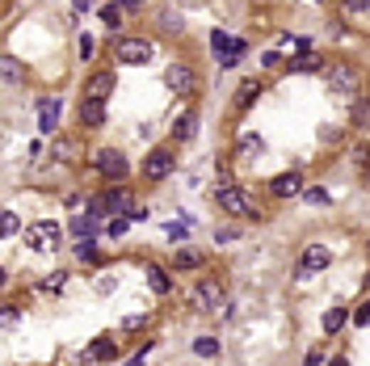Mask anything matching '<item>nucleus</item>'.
<instances>
[{
    "mask_svg": "<svg viewBox=\"0 0 370 366\" xmlns=\"http://www.w3.org/2000/svg\"><path fill=\"white\" fill-rule=\"evenodd\" d=\"M59 240H63V228H59L55 219H34V224H30V231H26L30 253H51Z\"/></svg>",
    "mask_w": 370,
    "mask_h": 366,
    "instance_id": "obj_1",
    "label": "nucleus"
},
{
    "mask_svg": "<svg viewBox=\"0 0 370 366\" xmlns=\"http://www.w3.org/2000/svg\"><path fill=\"white\" fill-rule=\"evenodd\" d=\"M92 169H97L101 177H110V182H122V177L131 173V160H127L118 147H101V152H92Z\"/></svg>",
    "mask_w": 370,
    "mask_h": 366,
    "instance_id": "obj_2",
    "label": "nucleus"
},
{
    "mask_svg": "<svg viewBox=\"0 0 370 366\" xmlns=\"http://www.w3.org/2000/svg\"><path fill=\"white\" fill-rule=\"evenodd\" d=\"M219 206L228 211V215H244V219H261V211L244 198V189H236V185H219Z\"/></svg>",
    "mask_w": 370,
    "mask_h": 366,
    "instance_id": "obj_3",
    "label": "nucleus"
},
{
    "mask_svg": "<svg viewBox=\"0 0 370 366\" xmlns=\"http://www.w3.org/2000/svg\"><path fill=\"white\" fill-rule=\"evenodd\" d=\"M173 169H177V156H173V152H164V147L147 152V160H143V177H147V182H164Z\"/></svg>",
    "mask_w": 370,
    "mask_h": 366,
    "instance_id": "obj_4",
    "label": "nucleus"
},
{
    "mask_svg": "<svg viewBox=\"0 0 370 366\" xmlns=\"http://www.w3.org/2000/svg\"><path fill=\"white\" fill-rule=\"evenodd\" d=\"M219 303H223V282H219V278H202V282L194 286V308L215 312Z\"/></svg>",
    "mask_w": 370,
    "mask_h": 366,
    "instance_id": "obj_5",
    "label": "nucleus"
},
{
    "mask_svg": "<svg viewBox=\"0 0 370 366\" xmlns=\"http://www.w3.org/2000/svg\"><path fill=\"white\" fill-rule=\"evenodd\" d=\"M332 266V249H324V244H307L303 249V257H299V278L303 274H320Z\"/></svg>",
    "mask_w": 370,
    "mask_h": 366,
    "instance_id": "obj_6",
    "label": "nucleus"
},
{
    "mask_svg": "<svg viewBox=\"0 0 370 366\" xmlns=\"http://www.w3.org/2000/svg\"><path fill=\"white\" fill-rule=\"evenodd\" d=\"M118 59L122 63H147L152 59V43L147 38H122L118 43Z\"/></svg>",
    "mask_w": 370,
    "mask_h": 366,
    "instance_id": "obj_7",
    "label": "nucleus"
},
{
    "mask_svg": "<svg viewBox=\"0 0 370 366\" xmlns=\"http://www.w3.org/2000/svg\"><path fill=\"white\" fill-rule=\"evenodd\" d=\"M164 85L173 93H189L194 85H198V76H194V68H185V63H173L169 72H164Z\"/></svg>",
    "mask_w": 370,
    "mask_h": 366,
    "instance_id": "obj_8",
    "label": "nucleus"
},
{
    "mask_svg": "<svg viewBox=\"0 0 370 366\" xmlns=\"http://www.w3.org/2000/svg\"><path fill=\"white\" fill-rule=\"evenodd\" d=\"M270 194L274 198H295V194H303V177L299 173H278L270 182Z\"/></svg>",
    "mask_w": 370,
    "mask_h": 366,
    "instance_id": "obj_9",
    "label": "nucleus"
},
{
    "mask_svg": "<svg viewBox=\"0 0 370 366\" xmlns=\"http://www.w3.org/2000/svg\"><path fill=\"white\" fill-rule=\"evenodd\" d=\"M59 114H63L59 97H43V101H38V127H43V131H55V127H59Z\"/></svg>",
    "mask_w": 370,
    "mask_h": 366,
    "instance_id": "obj_10",
    "label": "nucleus"
},
{
    "mask_svg": "<svg viewBox=\"0 0 370 366\" xmlns=\"http://www.w3.org/2000/svg\"><path fill=\"white\" fill-rule=\"evenodd\" d=\"M114 93V72H92L89 76V97L92 101H105Z\"/></svg>",
    "mask_w": 370,
    "mask_h": 366,
    "instance_id": "obj_11",
    "label": "nucleus"
},
{
    "mask_svg": "<svg viewBox=\"0 0 370 366\" xmlns=\"http://www.w3.org/2000/svg\"><path fill=\"white\" fill-rule=\"evenodd\" d=\"M194 135H198V114L185 110L181 118H177V127H173V139H177V143H189Z\"/></svg>",
    "mask_w": 370,
    "mask_h": 366,
    "instance_id": "obj_12",
    "label": "nucleus"
},
{
    "mask_svg": "<svg viewBox=\"0 0 370 366\" xmlns=\"http://www.w3.org/2000/svg\"><path fill=\"white\" fill-rule=\"evenodd\" d=\"M328 80H332L337 89H354V85H358V72H354L349 63H332V68H328Z\"/></svg>",
    "mask_w": 370,
    "mask_h": 366,
    "instance_id": "obj_13",
    "label": "nucleus"
},
{
    "mask_svg": "<svg viewBox=\"0 0 370 366\" xmlns=\"http://www.w3.org/2000/svg\"><path fill=\"white\" fill-rule=\"evenodd\" d=\"M236 152H240V156H261V152H265V135L244 131V135L236 139Z\"/></svg>",
    "mask_w": 370,
    "mask_h": 366,
    "instance_id": "obj_14",
    "label": "nucleus"
},
{
    "mask_svg": "<svg viewBox=\"0 0 370 366\" xmlns=\"http://www.w3.org/2000/svg\"><path fill=\"white\" fill-rule=\"evenodd\" d=\"M80 122H85V127H101V122H105V101L85 97V105H80Z\"/></svg>",
    "mask_w": 370,
    "mask_h": 366,
    "instance_id": "obj_15",
    "label": "nucleus"
},
{
    "mask_svg": "<svg viewBox=\"0 0 370 366\" xmlns=\"http://www.w3.org/2000/svg\"><path fill=\"white\" fill-rule=\"evenodd\" d=\"M101 202H105V211H110V215H122V211H131V194H127V189H110Z\"/></svg>",
    "mask_w": 370,
    "mask_h": 366,
    "instance_id": "obj_16",
    "label": "nucleus"
},
{
    "mask_svg": "<svg viewBox=\"0 0 370 366\" xmlns=\"http://www.w3.org/2000/svg\"><path fill=\"white\" fill-rule=\"evenodd\" d=\"M320 68H324V59L316 55V51H303V55L290 59V72H320Z\"/></svg>",
    "mask_w": 370,
    "mask_h": 366,
    "instance_id": "obj_17",
    "label": "nucleus"
},
{
    "mask_svg": "<svg viewBox=\"0 0 370 366\" xmlns=\"http://www.w3.org/2000/svg\"><path fill=\"white\" fill-rule=\"evenodd\" d=\"M147 286H152L156 295H169V291H173V278L164 274L160 266H147Z\"/></svg>",
    "mask_w": 370,
    "mask_h": 366,
    "instance_id": "obj_18",
    "label": "nucleus"
},
{
    "mask_svg": "<svg viewBox=\"0 0 370 366\" xmlns=\"http://www.w3.org/2000/svg\"><path fill=\"white\" fill-rule=\"evenodd\" d=\"M114 354H118V350H114V341H110V337H101V341H92V345H89L92 362H114Z\"/></svg>",
    "mask_w": 370,
    "mask_h": 366,
    "instance_id": "obj_19",
    "label": "nucleus"
},
{
    "mask_svg": "<svg viewBox=\"0 0 370 366\" xmlns=\"http://www.w3.org/2000/svg\"><path fill=\"white\" fill-rule=\"evenodd\" d=\"M261 89H265V85H257V80H244V89L236 93V110H248V105L261 97Z\"/></svg>",
    "mask_w": 370,
    "mask_h": 366,
    "instance_id": "obj_20",
    "label": "nucleus"
},
{
    "mask_svg": "<svg viewBox=\"0 0 370 366\" xmlns=\"http://www.w3.org/2000/svg\"><path fill=\"white\" fill-rule=\"evenodd\" d=\"M0 72H4V80H9V85H21V80H26V68H21L13 55H4V59H0Z\"/></svg>",
    "mask_w": 370,
    "mask_h": 366,
    "instance_id": "obj_21",
    "label": "nucleus"
},
{
    "mask_svg": "<svg viewBox=\"0 0 370 366\" xmlns=\"http://www.w3.org/2000/svg\"><path fill=\"white\" fill-rule=\"evenodd\" d=\"M97 224H101V219H92V215H76V219H72V231H76L80 240H89L92 231H97Z\"/></svg>",
    "mask_w": 370,
    "mask_h": 366,
    "instance_id": "obj_22",
    "label": "nucleus"
},
{
    "mask_svg": "<svg viewBox=\"0 0 370 366\" xmlns=\"http://www.w3.org/2000/svg\"><path fill=\"white\" fill-rule=\"evenodd\" d=\"M341 328H345V308L324 312V333H341Z\"/></svg>",
    "mask_w": 370,
    "mask_h": 366,
    "instance_id": "obj_23",
    "label": "nucleus"
},
{
    "mask_svg": "<svg viewBox=\"0 0 370 366\" xmlns=\"http://www.w3.org/2000/svg\"><path fill=\"white\" fill-rule=\"evenodd\" d=\"M76 257H80V261H85V266H92V261H101V257H105V253H101V249H97V244H92V240H80V249H76Z\"/></svg>",
    "mask_w": 370,
    "mask_h": 366,
    "instance_id": "obj_24",
    "label": "nucleus"
},
{
    "mask_svg": "<svg viewBox=\"0 0 370 366\" xmlns=\"http://www.w3.org/2000/svg\"><path fill=\"white\" fill-rule=\"evenodd\" d=\"M244 51H248V43H244V38H231V51L223 55V59H219V63H223V68H231V63H240V59H244Z\"/></svg>",
    "mask_w": 370,
    "mask_h": 366,
    "instance_id": "obj_25",
    "label": "nucleus"
},
{
    "mask_svg": "<svg viewBox=\"0 0 370 366\" xmlns=\"http://www.w3.org/2000/svg\"><path fill=\"white\" fill-rule=\"evenodd\" d=\"M194 354L215 358V354H219V341H215V337H198V341H194Z\"/></svg>",
    "mask_w": 370,
    "mask_h": 366,
    "instance_id": "obj_26",
    "label": "nucleus"
},
{
    "mask_svg": "<svg viewBox=\"0 0 370 366\" xmlns=\"http://www.w3.org/2000/svg\"><path fill=\"white\" fill-rule=\"evenodd\" d=\"M101 21L105 26H122V4H105L101 9Z\"/></svg>",
    "mask_w": 370,
    "mask_h": 366,
    "instance_id": "obj_27",
    "label": "nucleus"
},
{
    "mask_svg": "<svg viewBox=\"0 0 370 366\" xmlns=\"http://www.w3.org/2000/svg\"><path fill=\"white\" fill-rule=\"evenodd\" d=\"M211 46H215V55L223 59V55H228V51H231V38H228V34H223V30H215V34H211Z\"/></svg>",
    "mask_w": 370,
    "mask_h": 366,
    "instance_id": "obj_28",
    "label": "nucleus"
},
{
    "mask_svg": "<svg viewBox=\"0 0 370 366\" xmlns=\"http://www.w3.org/2000/svg\"><path fill=\"white\" fill-rule=\"evenodd\" d=\"M63 286H68V274H63V270H55V274L43 278V291H63Z\"/></svg>",
    "mask_w": 370,
    "mask_h": 366,
    "instance_id": "obj_29",
    "label": "nucleus"
},
{
    "mask_svg": "<svg viewBox=\"0 0 370 366\" xmlns=\"http://www.w3.org/2000/svg\"><path fill=\"white\" fill-rule=\"evenodd\" d=\"M173 261H177V266H181V270H194V266H198V261H202V257H198V253H194V249H181V253H177V257H173Z\"/></svg>",
    "mask_w": 370,
    "mask_h": 366,
    "instance_id": "obj_30",
    "label": "nucleus"
},
{
    "mask_svg": "<svg viewBox=\"0 0 370 366\" xmlns=\"http://www.w3.org/2000/svg\"><path fill=\"white\" fill-rule=\"evenodd\" d=\"M354 122H370V101H354Z\"/></svg>",
    "mask_w": 370,
    "mask_h": 366,
    "instance_id": "obj_31",
    "label": "nucleus"
},
{
    "mask_svg": "<svg viewBox=\"0 0 370 366\" xmlns=\"http://www.w3.org/2000/svg\"><path fill=\"white\" fill-rule=\"evenodd\" d=\"M127 228H131V219H127V215H118V219L110 224V236H127Z\"/></svg>",
    "mask_w": 370,
    "mask_h": 366,
    "instance_id": "obj_32",
    "label": "nucleus"
},
{
    "mask_svg": "<svg viewBox=\"0 0 370 366\" xmlns=\"http://www.w3.org/2000/svg\"><path fill=\"white\" fill-rule=\"evenodd\" d=\"M160 30H169V34H181V21H177V17H160Z\"/></svg>",
    "mask_w": 370,
    "mask_h": 366,
    "instance_id": "obj_33",
    "label": "nucleus"
},
{
    "mask_svg": "<svg viewBox=\"0 0 370 366\" xmlns=\"http://www.w3.org/2000/svg\"><path fill=\"white\" fill-rule=\"evenodd\" d=\"M354 324H362V328H366V324H370V303H362V308L354 312Z\"/></svg>",
    "mask_w": 370,
    "mask_h": 366,
    "instance_id": "obj_34",
    "label": "nucleus"
},
{
    "mask_svg": "<svg viewBox=\"0 0 370 366\" xmlns=\"http://www.w3.org/2000/svg\"><path fill=\"white\" fill-rule=\"evenodd\" d=\"M303 194H307V202H316V206L328 202V194H324V189H303Z\"/></svg>",
    "mask_w": 370,
    "mask_h": 366,
    "instance_id": "obj_35",
    "label": "nucleus"
},
{
    "mask_svg": "<svg viewBox=\"0 0 370 366\" xmlns=\"http://www.w3.org/2000/svg\"><path fill=\"white\" fill-rule=\"evenodd\" d=\"M164 236H169V240H181V236H185V224H169V228H164Z\"/></svg>",
    "mask_w": 370,
    "mask_h": 366,
    "instance_id": "obj_36",
    "label": "nucleus"
},
{
    "mask_svg": "<svg viewBox=\"0 0 370 366\" xmlns=\"http://www.w3.org/2000/svg\"><path fill=\"white\" fill-rule=\"evenodd\" d=\"M362 9H370V0H345V13H362Z\"/></svg>",
    "mask_w": 370,
    "mask_h": 366,
    "instance_id": "obj_37",
    "label": "nucleus"
},
{
    "mask_svg": "<svg viewBox=\"0 0 370 366\" xmlns=\"http://www.w3.org/2000/svg\"><path fill=\"white\" fill-rule=\"evenodd\" d=\"M13 231H17V215H13V211H4V236H13Z\"/></svg>",
    "mask_w": 370,
    "mask_h": 366,
    "instance_id": "obj_38",
    "label": "nucleus"
},
{
    "mask_svg": "<svg viewBox=\"0 0 370 366\" xmlns=\"http://www.w3.org/2000/svg\"><path fill=\"white\" fill-rule=\"evenodd\" d=\"M80 55H85V59H92V38H89V34H80Z\"/></svg>",
    "mask_w": 370,
    "mask_h": 366,
    "instance_id": "obj_39",
    "label": "nucleus"
},
{
    "mask_svg": "<svg viewBox=\"0 0 370 366\" xmlns=\"http://www.w3.org/2000/svg\"><path fill=\"white\" fill-rule=\"evenodd\" d=\"M139 324H143V316H127V320H122V328H127V333H135Z\"/></svg>",
    "mask_w": 370,
    "mask_h": 366,
    "instance_id": "obj_40",
    "label": "nucleus"
},
{
    "mask_svg": "<svg viewBox=\"0 0 370 366\" xmlns=\"http://www.w3.org/2000/svg\"><path fill=\"white\" fill-rule=\"evenodd\" d=\"M303 366H324V358L316 354V350H312V354H307V362H303Z\"/></svg>",
    "mask_w": 370,
    "mask_h": 366,
    "instance_id": "obj_41",
    "label": "nucleus"
},
{
    "mask_svg": "<svg viewBox=\"0 0 370 366\" xmlns=\"http://www.w3.org/2000/svg\"><path fill=\"white\" fill-rule=\"evenodd\" d=\"M118 4H122V9H143L147 0H118Z\"/></svg>",
    "mask_w": 370,
    "mask_h": 366,
    "instance_id": "obj_42",
    "label": "nucleus"
},
{
    "mask_svg": "<svg viewBox=\"0 0 370 366\" xmlns=\"http://www.w3.org/2000/svg\"><path fill=\"white\" fill-rule=\"evenodd\" d=\"M328 366H349V358H341V354H337V358H332Z\"/></svg>",
    "mask_w": 370,
    "mask_h": 366,
    "instance_id": "obj_43",
    "label": "nucleus"
},
{
    "mask_svg": "<svg viewBox=\"0 0 370 366\" xmlns=\"http://www.w3.org/2000/svg\"><path fill=\"white\" fill-rule=\"evenodd\" d=\"M92 4H97V0H76V9H92Z\"/></svg>",
    "mask_w": 370,
    "mask_h": 366,
    "instance_id": "obj_44",
    "label": "nucleus"
}]
</instances>
